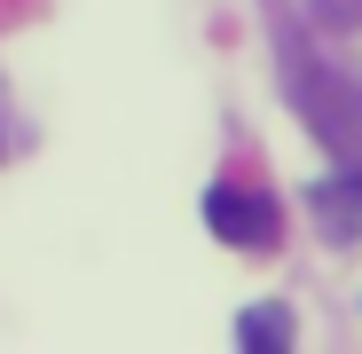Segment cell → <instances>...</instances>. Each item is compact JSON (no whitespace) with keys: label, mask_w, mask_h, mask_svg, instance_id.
I'll return each mask as SVG.
<instances>
[{"label":"cell","mask_w":362,"mask_h":354,"mask_svg":"<svg viewBox=\"0 0 362 354\" xmlns=\"http://www.w3.org/2000/svg\"><path fill=\"white\" fill-rule=\"evenodd\" d=\"M205 220H213V236H221V244H276V205L268 197H252V189H205Z\"/></svg>","instance_id":"obj_1"},{"label":"cell","mask_w":362,"mask_h":354,"mask_svg":"<svg viewBox=\"0 0 362 354\" xmlns=\"http://www.w3.org/2000/svg\"><path fill=\"white\" fill-rule=\"evenodd\" d=\"M315 16H323V24H339V16H362V0H315Z\"/></svg>","instance_id":"obj_4"},{"label":"cell","mask_w":362,"mask_h":354,"mask_svg":"<svg viewBox=\"0 0 362 354\" xmlns=\"http://www.w3.org/2000/svg\"><path fill=\"white\" fill-rule=\"evenodd\" d=\"M315 213H323V236H354L362 228V182L354 173H331L315 189Z\"/></svg>","instance_id":"obj_2"},{"label":"cell","mask_w":362,"mask_h":354,"mask_svg":"<svg viewBox=\"0 0 362 354\" xmlns=\"http://www.w3.org/2000/svg\"><path fill=\"white\" fill-rule=\"evenodd\" d=\"M236 338H245V346H291V315L284 307H245V315H236Z\"/></svg>","instance_id":"obj_3"}]
</instances>
